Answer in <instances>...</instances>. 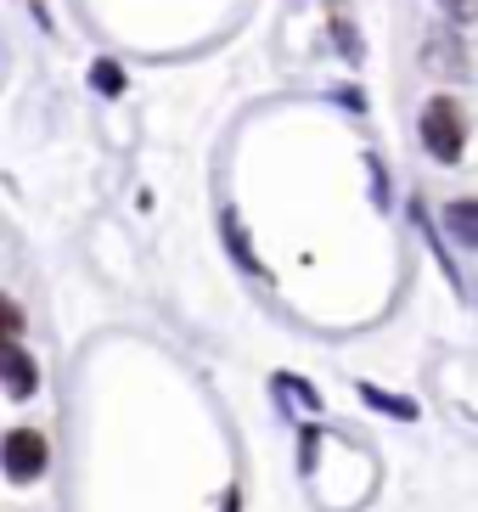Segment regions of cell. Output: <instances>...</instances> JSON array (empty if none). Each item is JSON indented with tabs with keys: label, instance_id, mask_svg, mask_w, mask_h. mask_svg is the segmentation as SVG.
<instances>
[{
	"label": "cell",
	"instance_id": "obj_1",
	"mask_svg": "<svg viewBox=\"0 0 478 512\" xmlns=\"http://www.w3.org/2000/svg\"><path fill=\"white\" fill-rule=\"evenodd\" d=\"M422 147H428V158H439V164H456L467 147V107L456 102V96H434V102L422 107Z\"/></svg>",
	"mask_w": 478,
	"mask_h": 512
},
{
	"label": "cell",
	"instance_id": "obj_2",
	"mask_svg": "<svg viewBox=\"0 0 478 512\" xmlns=\"http://www.w3.org/2000/svg\"><path fill=\"white\" fill-rule=\"evenodd\" d=\"M51 462V445H45L40 428H12V434L0 439V467H6V479L12 484H34Z\"/></svg>",
	"mask_w": 478,
	"mask_h": 512
},
{
	"label": "cell",
	"instance_id": "obj_3",
	"mask_svg": "<svg viewBox=\"0 0 478 512\" xmlns=\"http://www.w3.org/2000/svg\"><path fill=\"white\" fill-rule=\"evenodd\" d=\"M0 389L12 394V400H29L40 389V366H34V355L17 338H0Z\"/></svg>",
	"mask_w": 478,
	"mask_h": 512
},
{
	"label": "cell",
	"instance_id": "obj_4",
	"mask_svg": "<svg viewBox=\"0 0 478 512\" xmlns=\"http://www.w3.org/2000/svg\"><path fill=\"white\" fill-rule=\"evenodd\" d=\"M422 68H434V74H445V79H467L462 34H428V46H422Z\"/></svg>",
	"mask_w": 478,
	"mask_h": 512
},
{
	"label": "cell",
	"instance_id": "obj_5",
	"mask_svg": "<svg viewBox=\"0 0 478 512\" xmlns=\"http://www.w3.org/2000/svg\"><path fill=\"white\" fill-rule=\"evenodd\" d=\"M445 220H450V237H456V242H467V248L478 242V203H467V197H462V203H450Z\"/></svg>",
	"mask_w": 478,
	"mask_h": 512
},
{
	"label": "cell",
	"instance_id": "obj_6",
	"mask_svg": "<svg viewBox=\"0 0 478 512\" xmlns=\"http://www.w3.org/2000/svg\"><path fill=\"white\" fill-rule=\"evenodd\" d=\"M90 85H96L102 96H119V91H124V68H119L113 57H102L96 68H90Z\"/></svg>",
	"mask_w": 478,
	"mask_h": 512
},
{
	"label": "cell",
	"instance_id": "obj_7",
	"mask_svg": "<svg viewBox=\"0 0 478 512\" xmlns=\"http://www.w3.org/2000/svg\"><path fill=\"white\" fill-rule=\"evenodd\" d=\"M23 332V310L12 299H0V338H17Z\"/></svg>",
	"mask_w": 478,
	"mask_h": 512
},
{
	"label": "cell",
	"instance_id": "obj_8",
	"mask_svg": "<svg viewBox=\"0 0 478 512\" xmlns=\"http://www.w3.org/2000/svg\"><path fill=\"white\" fill-rule=\"evenodd\" d=\"M439 6H445V12L456 17V23H462V17H467V6H473V0H439Z\"/></svg>",
	"mask_w": 478,
	"mask_h": 512
}]
</instances>
